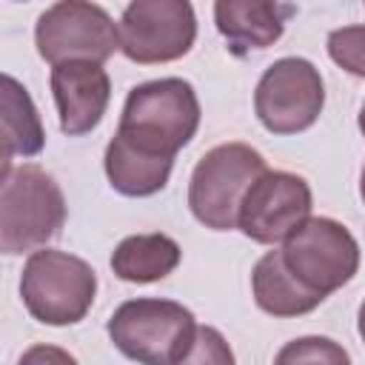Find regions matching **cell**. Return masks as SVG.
<instances>
[{
    "label": "cell",
    "instance_id": "1",
    "mask_svg": "<svg viewBox=\"0 0 365 365\" xmlns=\"http://www.w3.org/2000/svg\"><path fill=\"white\" fill-rule=\"evenodd\" d=\"M197 128L200 100L194 86L182 77H160L128 91L111 140L134 154L174 163L177 151L191 143Z\"/></svg>",
    "mask_w": 365,
    "mask_h": 365
},
{
    "label": "cell",
    "instance_id": "2",
    "mask_svg": "<svg viewBox=\"0 0 365 365\" xmlns=\"http://www.w3.org/2000/svg\"><path fill=\"white\" fill-rule=\"evenodd\" d=\"M197 328L185 305L160 297L128 299L108 317L114 348L140 365H177L188 354Z\"/></svg>",
    "mask_w": 365,
    "mask_h": 365
},
{
    "label": "cell",
    "instance_id": "3",
    "mask_svg": "<svg viewBox=\"0 0 365 365\" xmlns=\"http://www.w3.org/2000/svg\"><path fill=\"white\" fill-rule=\"evenodd\" d=\"M66 222V200L51 174L40 165L23 163L3 171L0 194V248L3 254H23L46 248Z\"/></svg>",
    "mask_w": 365,
    "mask_h": 365
},
{
    "label": "cell",
    "instance_id": "4",
    "mask_svg": "<svg viewBox=\"0 0 365 365\" xmlns=\"http://www.w3.org/2000/svg\"><path fill=\"white\" fill-rule=\"evenodd\" d=\"M97 274L94 268L57 248L34 251L20 277V297L26 311L43 325H74L94 305Z\"/></svg>",
    "mask_w": 365,
    "mask_h": 365
},
{
    "label": "cell",
    "instance_id": "5",
    "mask_svg": "<svg viewBox=\"0 0 365 365\" xmlns=\"http://www.w3.org/2000/svg\"><path fill=\"white\" fill-rule=\"evenodd\" d=\"M262 154L245 143H222L200 157L188 182V208L211 231L237 228L240 205L248 188L265 174Z\"/></svg>",
    "mask_w": 365,
    "mask_h": 365
},
{
    "label": "cell",
    "instance_id": "6",
    "mask_svg": "<svg viewBox=\"0 0 365 365\" xmlns=\"http://www.w3.org/2000/svg\"><path fill=\"white\" fill-rule=\"evenodd\" d=\"M279 251L294 279L319 297L348 285L359 268V242L331 217H308Z\"/></svg>",
    "mask_w": 365,
    "mask_h": 365
},
{
    "label": "cell",
    "instance_id": "7",
    "mask_svg": "<svg viewBox=\"0 0 365 365\" xmlns=\"http://www.w3.org/2000/svg\"><path fill=\"white\" fill-rule=\"evenodd\" d=\"M34 43L40 57L51 66L68 60H88L103 66L120 48V29L103 6L63 0L37 17Z\"/></svg>",
    "mask_w": 365,
    "mask_h": 365
},
{
    "label": "cell",
    "instance_id": "8",
    "mask_svg": "<svg viewBox=\"0 0 365 365\" xmlns=\"http://www.w3.org/2000/svg\"><path fill=\"white\" fill-rule=\"evenodd\" d=\"M325 106L319 68L305 57L271 63L254 91V111L271 134H297L317 123Z\"/></svg>",
    "mask_w": 365,
    "mask_h": 365
},
{
    "label": "cell",
    "instance_id": "9",
    "mask_svg": "<svg viewBox=\"0 0 365 365\" xmlns=\"http://www.w3.org/2000/svg\"><path fill=\"white\" fill-rule=\"evenodd\" d=\"M120 51L140 63H171L191 51L197 37L194 6L185 0H134L117 23Z\"/></svg>",
    "mask_w": 365,
    "mask_h": 365
},
{
    "label": "cell",
    "instance_id": "10",
    "mask_svg": "<svg viewBox=\"0 0 365 365\" xmlns=\"http://www.w3.org/2000/svg\"><path fill=\"white\" fill-rule=\"evenodd\" d=\"M308 217H311L308 182L291 171L268 168L248 188L237 214V228L259 245H274V242H285Z\"/></svg>",
    "mask_w": 365,
    "mask_h": 365
},
{
    "label": "cell",
    "instance_id": "11",
    "mask_svg": "<svg viewBox=\"0 0 365 365\" xmlns=\"http://www.w3.org/2000/svg\"><path fill=\"white\" fill-rule=\"evenodd\" d=\"M48 83L57 103L63 134L80 137L100 125L111 100V80L100 63L68 60V63L51 66Z\"/></svg>",
    "mask_w": 365,
    "mask_h": 365
},
{
    "label": "cell",
    "instance_id": "12",
    "mask_svg": "<svg viewBox=\"0 0 365 365\" xmlns=\"http://www.w3.org/2000/svg\"><path fill=\"white\" fill-rule=\"evenodd\" d=\"M294 11L297 6L271 3V0H217L214 3L217 29L225 37L228 51L237 57L251 48L274 46L282 37L285 20Z\"/></svg>",
    "mask_w": 365,
    "mask_h": 365
},
{
    "label": "cell",
    "instance_id": "13",
    "mask_svg": "<svg viewBox=\"0 0 365 365\" xmlns=\"http://www.w3.org/2000/svg\"><path fill=\"white\" fill-rule=\"evenodd\" d=\"M251 291L257 305L271 317H302L311 314L325 297L308 291L282 262V251H268L251 271Z\"/></svg>",
    "mask_w": 365,
    "mask_h": 365
},
{
    "label": "cell",
    "instance_id": "14",
    "mask_svg": "<svg viewBox=\"0 0 365 365\" xmlns=\"http://www.w3.org/2000/svg\"><path fill=\"white\" fill-rule=\"evenodd\" d=\"M3 91H0V106H3V171L11 168L14 157H34L43 151L46 131L40 123V114L26 91L11 74H3Z\"/></svg>",
    "mask_w": 365,
    "mask_h": 365
},
{
    "label": "cell",
    "instance_id": "15",
    "mask_svg": "<svg viewBox=\"0 0 365 365\" xmlns=\"http://www.w3.org/2000/svg\"><path fill=\"white\" fill-rule=\"evenodd\" d=\"M180 245L168 234L125 237L111 254V271L125 282H157L180 265Z\"/></svg>",
    "mask_w": 365,
    "mask_h": 365
},
{
    "label": "cell",
    "instance_id": "16",
    "mask_svg": "<svg viewBox=\"0 0 365 365\" xmlns=\"http://www.w3.org/2000/svg\"><path fill=\"white\" fill-rule=\"evenodd\" d=\"M171 168H174V163L134 154L125 145H120L117 140H111L106 145V177L111 182V188L125 197H151V194L163 191L171 177Z\"/></svg>",
    "mask_w": 365,
    "mask_h": 365
},
{
    "label": "cell",
    "instance_id": "17",
    "mask_svg": "<svg viewBox=\"0 0 365 365\" xmlns=\"http://www.w3.org/2000/svg\"><path fill=\"white\" fill-rule=\"evenodd\" d=\"M274 365H351V356L331 336H299L279 348Z\"/></svg>",
    "mask_w": 365,
    "mask_h": 365
},
{
    "label": "cell",
    "instance_id": "18",
    "mask_svg": "<svg viewBox=\"0 0 365 365\" xmlns=\"http://www.w3.org/2000/svg\"><path fill=\"white\" fill-rule=\"evenodd\" d=\"M331 60L354 77H365V26H342L328 34Z\"/></svg>",
    "mask_w": 365,
    "mask_h": 365
},
{
    "label": "cell",
    "instance_id": "19",
    "mask_svg": "<svg viewBox=\"0 0 365 365\" xmlns=\"http://www.w3.org/2000/svg\"><path fill=\"white\" fill-rule=\"evenodd\" d=\"M177 365H237V362L225 336L211 325H200L188 354Z\"/></svg>",
    "mask_w": 365,
    "mask_h": 365
},
{
    "label": "cell",
    "instance_id": "20",
    "mask_svg": "<svg viewBox=\"0 0 365 365\" xmlns=\"http://www.w3.org/2000/svg\"><path fill=\"white\" fill-rule=\"evenodd\" d=\"M17 365H77V359L60 345L40 342V345H31L29 351H23Z\"/></svg>",
    "mask_w": 365,
    "mask_h": 365
},
{
    "label": "cell",
    "instance_id": "21",
    "mask_svg": "<svg viewBox=\"0 0 365 365\" xmlns=\"http://www.w3.org/2000/svg\"><path fill=\"white\" fill-rule=\"evenodd\" d=\"M356 328H359V336H362V342H365V302L359 305V319H356Z\"/></svg>",
    "mask_w": 365,
    "mask_h": 365
},
{
    "label": "cell",
    "instance_id": "22",
    "mask_svg": "<svg viewBox=\"0 0 365 365\" xmlns=\"http://www.w3.org/2000/svg\"><path fill=\"white\" fill-rule=\"evenodd\" d=\"M359 194H362V200H365V168H362V177H359Z\"/></svg>",
    "mask_w": 365,
    "mask_h": 365
},
{
    "label": "cell",
    "instance_id": "23",
    "mask_svg": "<svg viewBox=\"0 0 365 365\" xmlns=\"http://www.w3.org/2000/svg\"><path fill=\"white\" fill-rule=\"evenodd\" d=\"M359 128H362V137H365V106H362V111H359Z\"/></svg>",
    "mask_w": 365,
    "mask_h": 365
}]
</instances>
